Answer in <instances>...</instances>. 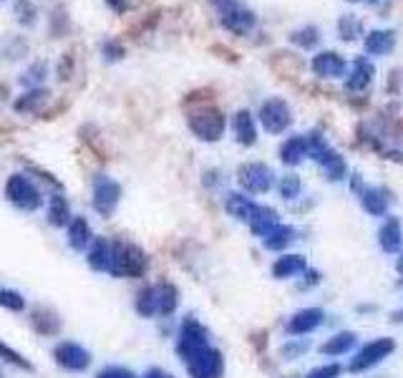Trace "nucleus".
I'll list each match as a JSON object with an SVG mask.
<instances>
[{"mask_svg": "<svg viewBox=\"0 0 403 378\" xmlns=\"http://www.w3.org/2000/svg\"><path fill=\"white\" fill-rule=\"evenodd\" d=\"M146 270L144 252L132 242L124 239H113L111 242V260H109V270L113 278H139Z\"/></svg>", "mask_w": 403, "mask_h": 378, "instance_id": "obj_1", "label": "nucleus"}, {"mask_svg": "<svg viewBox=\"0 0 403 378\" xmlns=\"http://www.w3.org/2000/svg\"><path fill=\"white\" fill-rule=\"evenodd\" d=\"M396 351V340L388 338V336H381V338H373L368 343H363L353 353L351 363H348V371L351 373H365L370 368L381 365L386 359H390Z\"/></svg>", "mask_w": 403, "mask_h": 378, "instance_id": "obj_2", "label": "nucleus"}, {"mask_svg": "<svg viewBox=\"0 0 403 378\" xmlns=\"http://www.w3.org/2000/svg\"><path fill=\"white\" fill-rule=\"evenodd\" d=\"M189 132L197 136L199 141H219L222 134H225V113L214 107H197L192 113H189Z\"/></svg>", "mask_w": 403, "mask_h": 378, "instance_id": "obj_3", "label": "nucleus"}, {"mask_svg": "<svg viewBox=\"0 0 403 378\" xmlns=\"http://www.w3.org/2000/svg\"><path fill=\"white\" fill-rule=\"evenodd\" d=\"M6 197L10 205L26 210V212H33L43 205V194L35 187L33 180H28L26 174H10L6 182Z\"/></svg>", "mask_w": 403, "mask_h": 378, "instance_id": "obj_4", "label": "nucleus"}, {"mask_svg": "<svg viewBox=\"0 0 403 378\" xmlns=\"http://www.w3.org/2000/svg\"><path fill=\"white\" fill-rule=\"evenodd\" d=\"M258 119L262 124V129L267 134H283L292 126V109L290 104L280 96H272V99L262 101V107L258 111Z\"/></svg>", "mask_w": 403, "mask_h": 378, "instance_id": "obj_5", "label": "nucleus"}, {"mask_svg": "<svg viewBox=\"0 0 403 378\" xmlns=\"http://www.w3.org/2000/svg\"><path fill=\"white\" fill-rule=\"evenodd\" d=\"M237 182L247 194H267L275 187V172L262 162H247L237 169Z\"/></svg>", "mask_w": 403, "mask_h": 378, "instance_id": "obj_6", "label": "nucleus"}, {"mask_svg": "<svg viewBox=\"0 0 403 378\" xmlns=\"http://www.w3.org/2000/svg\"><path fill=\"white\" fill-rule=\"evenodd\" d=\"M119 199H121V184L106 174H99L93 180V197H91V205L93 210L101 214V217H111L119 207Z\"/></svg>", "mask_w": 403, "mask_h": 378, "instance_id": "obj_7", "label": "nucleus"}, {"mask_svg": "<svg viewBox=\"0 0 403 378\" xmlns=\"http://www.w3.org/2000/svg\"><path fill=\"white\" fill-rule=\"evenodd\" d=\"M205 345H210L205 325L199 323V320H194L192 315H187L182 328H179V338H177V351L179 356H182V361L187 363V361L192 359L197 351H202Z\"/></svg>", "mask_w": 403, "mask_h": 378, "instance_id": "obj_8", "label": "nucleus"}, {"mask_svg": "<svg viewBox=\"0 0 403 378\" xmlns=\"http://www.w3.org/2000/svg\"><path fill=\"white\" fill-rule=\"evenodd\" d=\"M187 371L192 378H219L225 371V359L217 348L205 345L202 351H197L192 359L187 361Z\"/></svg>", "mask_w": 403, "mask_h": 378, "instance_id": "obj_9", "label": "nucleus"}, {"mask_svg": "<svg viewBox=\"0 0 403 378\" xmlns=\"http://www.w3.org/2000/svg\"><path fill=\"white\" fill-rule=\"evenodd\" d=\"M53 359L66 371H86L88 365H91V353L81 343H73V340H63V343L56 345L53 348Z\"/></svg>", "mask_w": 403, "mask_h": 378, "instance_id": "obj_10", "label": "nucleus"}, {"mask_svg": "<svg viewBox=\"0 0 403 378\" xmlns=\"http://www.w3.org/2000/svg\"><path fill=\"white\" fill-rule=\"evenodd\" d=\"M323 323H325L323 308H303V310L292 313V318L287 320L285 331H287V336H292V338H305V336L315 333Z\"/></svg>", "mask_w": 403, "mask_h": 378, "instance_id": "obj_11", "label": "nucleus"}, {"mask_svg": "<svg viewBox=\"0 0 403 378\" xmlns=\"http://www.w3.org/2000/svg\"><path fill=\"white\" fill-rule=\"evenodd\" d=\"M310 68L317 79H343L348 76V61L338 51H320L313 56Z\"/></svg>", "mask_w": 403, "mask_h": 378, "instance_id": "obj_12", "label": "nucleus"}, {"mask_svg": "<svg viewBox=\"0 0 403 378\" xmlns=\"http://www.w3.org/2000/svg\"><path fill=\"white\" fill-rule=\"evenodd\" d=\"M358 199H361V207L370 217H381L390 212V205H393V194L386 189V187H363L358 192Z\"/></svg>", "mask_w": 403, "mask_h": 378, "instance_id": "obj_13", "label": "nucleus"}, {"mask_svg": "<svg viewBox=\"0 0 403 378\" xmlns=\"http://www.w3.org/2000/svg\"><path fill=\"white\" fill-rule=\"evenodd\" d=\"M378 247L386 255H398L403 250V225L396 214H386L378 227Z\"/></svg>", "mask_w": 403, "mask_h": 378, "instance_id": "obj_14", "label": "nucleus"}, {"mask_svg": "<svg viewBox=\"0 0 403 378\" xmlns=\"http://www.w3.org/2000/svg\"><path fill=\"white\" fill-rule=\"evenodd\" d=\"M373 79H376V66H373V61H370L368 56H358V58L353 61L351 73L345 76V88H348V91H356V93H363L370 88Z\"/></svg>", "mask_w": 403, "mask_h": 378, "instance_id": "obj_15", "label": "nucleus"}, {"mask_svg": "<svg viewBox=\"0 0 403 378\" xmlns=\"http://www.w3.org/2000/svg\"><path fill=\"white\" fill-rule=\"evenodd\" d=\"M396 40L393 28H373L363 36V51L368 56H390L396 51Z\"/></svg>", "mask_w": 403, "mask_h": 378, "instance_id": "obj_16", "label": "nucleus"}, {"mask_svg": "<svg viewBox=\"0 0 403 378\" xmlns=\"http://www.w3.org/2000/svg\"><path fill=\"white\" fill-rule=\"evenodd\" d=\"M219 20H222L225 31H230V33H235V36H247L252 28L258 26V15L252 13V10H247V8H239V6L225 10Z\"/></svg>", "mask_w": 403, "mask_h": 378, "instance_id": "obj_17", "label": "nucleus"}, {"mask_svg": "<svg viewBox=\"0 0 403 378\" xmlns=\"http://www.w3.org/2000/svg\"><path fill=\"white\" fill-rule=\"evenodd\" d=\"M305 270H308V260H305L303 255H298V252H283V255L272 262V278L278 280H292L298 278V275H303Z\"/></svg>", "mask_w": 403, "mask_h": 378, "instance_id": "obj_18", "label": "nucleus"}, {"mask_svg": "<svg viewBox=\"0 0 403 378\" xmlns=\"http://www.w3.org/2000/svg\"><path fill=\"white\" fill-rule=\"evenodd\" d=\"M232 132H235V139L242 146H255L258 144V124H255V116H252L250 109H239L232 119Z\"/></svg>", "mask_w": 403, "mask_h": 378, "instance_id": "obj_19", "label": "nucleus"}, {"mask_svg": "<svg viewBox=\"0 0 403 378\" xmlns=\"http://www.w3.org/2000/svg\"><path fill=\"white\" fill-rule=\"evenodd\" d=\"M280 162L285 166H298L303 164V159H308V139L303 134H295L290 139H285L280 144Z\"/></svg>", "mask_w": 403, "mask_h": 378, "instance_id": "obj_20", "label": "nucleus"}, {"mask_svg": "<svg viewBox=\"0 0 403 378\" xmlns=\"http://www.w3.org/2000/svg\"><path fill=\"white\" fill-rule=\"evenodd\" d=\"M356 345H358V333L340 331V333H333L331 338L320 345V353H323V356H331V359H340L345 353H351Z\"/></svg>", "mask_w": 403, "mask_h": 378, "instance_id": "obj_21", "label": "nucleus"}, {"mask_svg": "<svg viewBox=\"0 0 403 378\" xmlns=\"http://www.w3.org/2000/svg\"><path fill=\"white\" fill-rule=\"evenodd\" d=\"M225 210L230 217L239 219V222H250V217L258 210V202H252L247 194L242 192H230L225 197Z\"/></svg>", "mask_w": 403, "mask_h": 378, "instance_id": "obj_22", "label": "nucleus"}, {"mask_svg": "<svg viewBox=\"0 0 403 378\" xmlns=\"http://www.w3.org/2000/svg\"><path fill=\"white\" fill-rule=\"evenodd\" d=\"M247 225H250L252 235H258V237L262 239L270 230H275V227L280 225V214H278V210H272V207L258 205V210H255V214L250 217Z\"/></svg>", "mask_w": 403, "mask_h": 378, "instance_id": "obj_23", "label": "nucleus"}, {"mask_svg": "<svg viewBox=\"0 0 403 378\" xmlns=\"http://www.w3.org/2000/svg\"><path fill=\"white\" fill-rule=\"evenodd\" d=\"M298 239V233H295V227H290V225H283L280 222L275 230H270V233L264 235L262 237V245L267 247L270 252H283V250H287V247L292 245Z\"/></svg>", "mask_w": 403, "mask_h": 378, "instance_id": "obj_24", "label": "nucleus"}, {"mask_svg": "<svg viewBox=\"0 0 403 378\" xmlns=\"http://www.w3.org/2000/svg\"><path fill=\"white\" fill-rule=\"evenodd\" d=\"M91 242H93V233L91 227H88V222L84 217H73L71 222H68V245H71L73 250H86Z\"/></svg>", "mask_w": 403, "mask_h": 378, "instance_id": "obj_25", "label": "nucleus"}, {"mask_svg": "<svg viewBox=\"0 0 403 378\" xmlns=\"http://www.w3.org/2000/svg\"><path fill=\"white\" fill-rule=\"evenodd\" d=\"M109 260H111V242L104 237H93V242L88 245V265L93 270L106 272L109 270Z\"/></svg>", "mask_w": 403, "mask_h": 378, "instance_id": "obj_26", "label": "nucleus"}, {"mask_svg": "<svg viewBox=\"0 0 403 378\" xmlns=\"http://www.w3.org/2000/svg\"><path fill=\"white\" fill-rule=\"evenodd\" d=\"M71 207H68L66 197L63 194H53L51 202H48V222L53 227H68L71 222Z\"/></svg>", "mask_w": 403, "mask_h": 378, "instance_id": "obj_27", "label": "nucleus"}, {"mask_svg": "<svg viewBox=\"0 0 403 378\" xmlns=\"http://www.w3.org/2000/svg\"><path fill=\"white\" fill-rule=\"evenodd\" d=\"M338 36H340V40H345V43L358 40L363 36V20L358 18L356 13H343L338 18Z\"/></svg>", "mask_w": 403, "mask_h": 378, "instance_id": "obj_28", "label": "nucleus"}, {"mask_svg": "<svg viewBox=\"0 0 403 378\" xmlns=\"http://www.w3.org/2000/svg\"><path fill=\"white\" fill-rule=\"evenodd\" d=\"M179 306V292L174 285H169V283H161V285L157 288V313H161V315H172L174 310H177Z\"/></svg>", "mask_w": 403, "mask_h": 378, "instance_id": "obj_29", "label": "nucleus"}, {"mask_svg": "<svg viewBox=\"0 0 403 378\" xmlns=\"http://www.w3.org/2000/svg\"><path fill=\"white\" fill-rule=\"evenodd\" d=\"M48 96H51V93H48L46 88H28V91L15 101V109L23 113L38 111V109L48 101Z\"/></svg>", "mask_w": 403, "mask_h": 378, "instance_id": "obj_30", "label": "nucleus"}, {"mask_svg": "<svg viewBox=\"0 0 403 378\" xmlns=\"http://www.w3.org/2000/svg\"><path fill=\"white\" fill-rule=\"evenodd\" d=\"M290 43L298 46L300 51H313V48L320 43V31L315 26H303V28H295L290 33Z\"/></svg>", "mask_w": 403, "mask_h": 378, "instance_id": "obj_31", "label": "nucleus"}, {"mask_svg": "<svg viewBox=\"0 0 403 378\" xmlns=\"http://www.w3.org/2000/svg\"><path fill=\"white\" fill-rule=\"evenodd\" d=\"M134 308H136L141 318H154V313H157V288L154 285L141 288L136 300H134Z\"/></svg>", "mask_w": 403, "mask_h": 378, "instance_id": "obj_32", "label": "nucleus"}, {"mask_svg": "<svg viewBox=\"0 0 403 378\" xmlns=\"http://www.w3.org/2000/svg\"><path fill=\"white\" fill-rule=\"evenodd\" d=\"M33 328L38 333H43V336H53V333H58L61 323L58 318H56V313L48 310V308H38V310H33Z\"/></svg>", "mask_w": 403, "mask_h": 378, "instance_id": "obj_33", "label": "nucleus"}, {"mask_svg": "<svg viewBox=\"0 0 403 378\" xmlns=\"http://www.w3.org/2000/svg\"><path fill=\"white\" fill-rule=\"evenodd\" d=\"M13 15L23 28H31L38 20V8L33 6V0H13Z\"/></svg>", "mask_w": 403, "mask_h": 378, "instance_id": "obj_34", "label": "nucleus"}, {"mask_svg": "<svg viewBox=\"0 0 403 378\" xmlns=\"http://www.w3.org/2000/svg\"><path fill=\"white\" fill-rule=\"evenodd\" d=\"M278 192L283 199H298L300 192H303V180L298 174H283L278 180Z\"/></svg>", "mask_w": 403, "mask_h": 378, "instance_id": "obj_35", "label": "nucleus"}, {"mask_svg": "<svg viewBox=\"0 0 403 378\" xmlns=\"http://www.w3.org/2000/svg\"><path fill=\"white\" fill-rule=\"evenodd\" d=\"M46 76H48V66L43 61H35V63H31V66L23 71L20 81H23V86L28 88H40V84L46 81Z\"/></svg>", "mask_w": 403, "mask_h": 378, "instance_id": "obj_36", "label": "nucleus"}, {"mask_svg": "<svg viewBox=\"0 0 403 378\" xmlns=\"http://www.w3.org/2000/svg\"><path fill=\"white\" fill-rule=\"evenodd\" d=\"M308 351H310V340L308 338H290L280 348V356H283L285 361H295L300 359V356H305Z\"/></svg>", "mask_w": 403, "mask_h": 378, "instance_id": "obj_37", "label": "nucleus"}, {"mask_svg": "<svg viewBox=\"0 0 403 378\" xmlns=\"http://www.w3.org/2000/svg\"><path fill=\"white\" fill-rule=\"evenodd\" d=\"M0 306L8 308V310H15L20 313L26 308V300L20 295L18 290H8V288H0Z\"/></svg>", "mask_w": 403, "mask_h": 378, "instance_id": "obj_38", "label": "nucleus"}, {"mask_svg": "<svg viewBox=\"0 0 403 378\" xmlns=\"http://www.w3.org/2000/svg\"><path fill=\"white\" fill-rule=\"evenodd\" d=\"M343 363H323V365H315L308 371L305 378H340L343 376Z\"/></svg>", "mask_w": 403, "mask_h": 378, "instance_id": "obj_39", "label": "nucleus"}, {"mask_svg": "<svg viewBox=\"0 0 403 378\" xmlns=\"http://www.w3.org/2000/svg\"><path fill=\"white\" fill-rule=\"evenodd\" d=\"M26 51H28L26 40L15 38V46H13V40H8V46L3 48V56H6V58H23V56H26Z\"/></svg>", "mask_w": 403, "mask_h": 378, "instance_id": "obj_40", "label": "nucleus"}, {"mask_svg": "<svg viewBox=\"0 0 403 378\" xmlns=\"http://www.w3.org/2000/svg\"><path fill=\"white\" fill-rule=\"evenodd\" d=\"M96 378H136V376H134V371L121 368V365H106V368H101L96 373Z\"/></svg>", "mask_w": 403, "mask_h": 378, "instance_id": "obj_41", "label": "nucleus"}, {"mask_svg": "<svg viewBox=\"0 0 403 378\" xmlns=\"http://www.w3.org/2000/svg\"><path fill=\"white\" fill-rule=\"evenodd\" d=\"M104 56H106V61H121L124 58V46H121L119 40H106Z\"/></svg>", "mask_w": 403, "mask_h": 378, "instance_id": "obj_42", "label": "nucleus"}, {"mask_svg": "<svg viewBox=\"0 0 403 378\" xmlns=\"http://www.w3.org/2000/svg\"><path fill=\"white\" fill-rule=\"evenodd\" d=\"M0 356H3L6 361H10V363H18L20 368H28V361H23V356H20V353L10 351L6 343H0Z\"/></svg>", "mask_w": 403, "mask_h": 378, "instance_id": "obj_43", "label": "nucleus"}, {"mask_svg": "<svg viewBox=\"0 0 403 378\" xmlns=\"http://www.w3.org/2000/svg\"><path fill=\"white\" fill-rule=\"evenodd\" d=\"M305 275V283H300V288H313V285H317V283H320V272L317 270H310V267H308V270L303 272Z\"/></svg>", "mask_w": 403, "mask_h": 378, "instance_id": "obj_44", "label": "nucleus"}, {"mask_svg": "<svg viewBox=\"0 0 403 378\" xmlns=\"http://www.w3.org/2000/svg\"><path fill=\"white\" fill-rule=\"evenodd\" d=\"M212 6L217 8L219 13H225V10H230V8H235L237 6V0H210Z\"/></svg>", "mask_w": 403, "mask_h": 378, "instance_id": "obj_45", "label": "nucleus"}, {"mask_svg": "<svg viewBox=\"0 0 403 378\" xmlns=\"http://www.w3.org/2000/svg\"><path fill=\"white\" fill-rule=\"evenodd\" d=\"M106 3H109V6L113 8V10H126V0H106Z\"/></svg>", "mask_w": 403, "mask_h": 378, "instance_id": "obj_46", "label": "nucleus"}, {"mask_svg": "<svg viewBox=\"0 0 403 378\" xmlns=\"http://www.w3.org/2000/svg\"><path fill=\"white\" fill-rule=\"evenodd\" d=\"M144 378H172V376H169V373H164V371H159V368H154V371H149Z\"/></svg>", "mask_w": 403, "mask_h": 378, "instance_id": "obj_47", "label": "nucleus"}, {"mask_svg": "<svg viewBox=\"0 0 403 378\" xmlns=\"http://www.w3.org/2000/svg\"><path fill=\"white\" fill-rule=\"evenodd\" d=\"M390 323H403V308H401V310L390 313Z\"/></svg>", "mask_w": 403, "mask_h": 378, "instance_id": "obj_48", "label": "nucleus"}, {"mask_svg": "<svg viewBox=\"0 0 403 378\" xmlns=\"http://www.w3.org/2000/svg\"><path fill=\"white\" fill-rule=\"evenodd\" d=\"M396 270H398V275H403V250L398 252V258H396Z\"/></svg>", "mask_w": 403, "mask_h": 378, "instance_id": "obj_49", "label": "nucleus"}, {"mask_svg": "<svg viewBox=\"0 0 403 378\" xmlns=\"http://www.w3.org/2000/svg\"><path fill=\"white\" fill-rule=\"evenodd\" d=\"M356 310L358 313H373L376 310V306H356Z\"/></svg>", "mask_w": 403, "mask_h": 378, "instance_id": "obj_50", "label": "nucleus"}, {"mask_svg": "<svg viewBox=\"0 0 403 378\" xmlns=\"http://www.w3.org/2000/svg\"><path fill=\"white\" fill-rule=\"evenodd\" d=\"M348 3H368V0H348Z\"/></svg>", "mask_w": 403, "mask_h": 378, "instance_id": "obj_51", "label": "nucleus"}, {"mask_svg": "<svg viewBox=\"0 0 403 378\" xmlns=\"http://www.w3.org/2000/svg\"><path fill=\"white\" fill-rule=\"evenodd\" d=\"M368 3H370V6H373V3H378V0H368Z\"/></svg>", "mask_w": 403, "mask_h": 378, "instance_id": "obj_52", "label": "nucleus"}, {"mask_svg": "<svg viewBox=\"0 0 403 378\" xmlns=\"http://www.w3.org/2000/svg\"><path fill=\"white\" fill-rule=\"evenodd\" d=\"M0 3H6V0H0Z\"/></svg>", "mask_w": 403, "mask_h": 378, "instance_id": "obj_53", "label": "nucleus"}]
</instances>
